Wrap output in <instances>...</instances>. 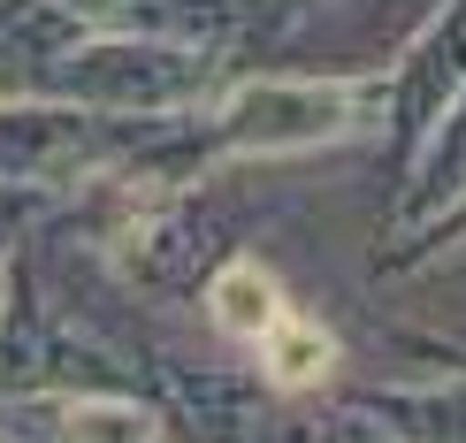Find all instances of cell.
I'll return each mask as SVG.
<instances>
[{"label":"cell","instance_id":"obj_1","mask_svg":"<svg viewBox=\"0 0 466 443\" xmlns=\"http://www.w3.org/2000/svg\"><path fill=\"white\" fill-rule=\"evenodd\" d=\"M252 344H260V359H268V375H276V382H314V375L329 367V337L314 329V321H299L290 306H283V314L268 321Z\"/></svg>","mask_w":466,"mask_h":443},{"label":"cell","instance_id":"obj_2","mask_svg":"<svg viewBox=\"0 0 466 443\" xmlns=\"http://www.w3.org/2000/svg\"><path fill=\"white\" fill-rule=\"evenodd\" d=\"M276 314H283V298L268 291V276H260V267H229V276L215 283V321H222V329L260 337Z\"/></svg>","mask_w":466,"mask_h":443}]
</instances>
